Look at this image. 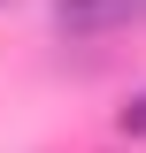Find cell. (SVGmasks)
Wrapping results in <instances>:
<instances>
[{"instance_id":"1","label":"cell","mask_w":146,"mask_h":153,"mask_svg":"<svg viewBox=\"0 0 146 153\" xmlns=\"http://www.w3.org/2000/svg\"><path fill=\"white\" fill-rule=\"evenodd\" d=\"M138 23H146V0H54L62 38H115V31H138Z\"/></svg>"},{"instance_id":"2","label":"cell","mask_w":146,"mask_h":153,"mask_svg":"<svg viewBox=\"0 0 146 153\" xmlns=\"http://www.w3.org/2000/svg\"><path fill=\"white\" fill-rule=\"evenodd\" d=\"M115 130H123L131 146H146V84H138V92L123 100V107H115Z\"/></svg>"},{"instance_id":"3","label":"cell","mask_w":146,"mask_h":153,"mask_svg":"<svg viewBox=\"0 0 146 153\" xmlns=\"http://www.w3.org/2000/svg\"><path fill=\"white\" fill-rule=\"evenodd\" d=\"M0 8H8V0H0Z\"/></svg>"}]
</instances>
